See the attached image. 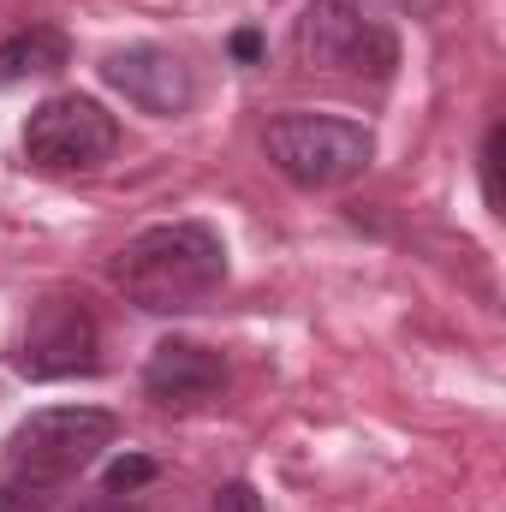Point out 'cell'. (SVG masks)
I'll return each instance as SVG.
<instances>
[{
  "mask_svg": "<svg viewBox=\"0 0 506 512\" xmlns=\"http://www.w3.org/2000/svg\"><path fill=\"white\" fill-rule=\"evenodd\" d=\"M120 417L96 405H48L30 411L0 453V512H54L72 483L114 447Z\"/></svg>",
  "mask_w": 506,
  "mask_h": 512,
  "instance_id": "1",
  "label": "cell"
},
{
  "mask_svg": "<svg viewBox=\"0 0 506 512\" xmlns=\"http://www.w3.org/2000/svg\"><path fill=\"white\" fill-rule=\"evenodd\" d=\"M477 173H483V203L501 215V120L483 131V155H477Z\"/></svg>",
  "mask_w": 506,
  "mask_h": 512,
  "instance_id": "11",
  "label": "cell"
},
{
  "mask_svg": "<svg viewBox=\"0 0 506 512\" xmlns=\"http://www.w3.org/2000/svg\"><path fill=\"white\" fill-rule=\"evenodd\" d=\"M102 78L126 96L131 108L155 114V120H173L197 102V78L191 66L173 54V48H155V42H137V48H114L102 60Z\"/></svg>",
  "mask_w": 506,
  "mask_h": 512,
  "instance_id": "7",
  "label": "cell"
},
{
  "mask_svg": "<svg viewBox=\"0 0 506 512\" xmlns=\"http://www.w3.org/2000/svg\"><path fill=\"white\" fill-rule=\"evenodd\" d=\"M78 512H143L137 501H126V495H96V501H84Z\"/></svg>",
  "mask_w": 506,
  "mask_h": 512,
  "instance_id": "14",
  "label": "cell"
},
{
  "mask_svg": "<svg viewBox=\"0 0 506 512\" xmlns=\"http://www.w3.org/2000/svg\"><path fill=\"white\" fill-rule=\"evenodd\" d=\"M233 54H239L245 66H256V60H262V36H256V30H239V36H233Z\"/></svg>",
  "mask_w": 506,
  "mask_h": 512,
  "instance_id": "13",
  "label": "cell"
},
{
  "mask_svg": "<svg viewBox=\"0 0 506 512\" xmlns=\"http://www.w3.org/2000/svg\"><path fill=\"white\" fill-rule=\"evenodd\" d=\"M120 155V120L96 96H48L24 120V161L42 173H96Z\"/></svg>",
  "mask_w": 506,
  "mask_h": 512,
  "instance_id": "6",
  "label": "cell"
},
{
  "mask_svg": "<svg viewBox=\"0 0 506 512\" xmlns=\"http://www.w3.org/2000/svg\"><path fill=\"white\" fill-rule=\"evenodd\" d=\"M209 512H262V495H256L251 483L239 477V483H221V489H215Z\"/></svg>",
  "mask_w": 506,
  "mask_h": 512,
  "instance_id": "12",
  "label": "cell"
},
{
  "mask_svg": "<svg viewBox=\"0 0 506 512\" xmlns=\"http://www.w3.org/2000/svg\"><path fill=\"white\" fill-rule=\"evenodd\" d=\"M149 483H155V459L126 453V459H114V465H108V477H102V495H137V489H149Z\"/></svg>",
  "mask_w": 506,
  "mask_h": 512,
  "instance_id": "10",
  "label": "cell"
},
{
  "mask_svg": "<svg viewBox=\"0 0 506 512\" xmlns=\"http://www.w3.org/2000/svg\"><path fill=\"white\" fill-rule=\"evenodd\" d=\"M66 66H72V36L60 24H30L0 42V90L24 84V78H54Z\"/></svg>",
  "mask_w": 506,
  "mask_h": 512,
  "instance_id": "9",
  "label": "cell"
},
{
  "mask_svg": "<svg viewBox=\"0 0 506 512\" xmlns=\"http://www.w3.org/2000/svg\"><path fill=\"white\" fill-rule=\"evenodd\" d=\"M262 149L292 185L334 191V185H352L376 161V131L358 120H334V114H280L262 131Z\"/></svg>",
  "mask_w": 506,
  "mask_h": 512,
  "instance_id": "4",
  "label": "cell"
},
{
  "mask_svg": "<svg viewBox=\"0 0 506 512\" xmlns=\"http://www.w3.org/2000/svg\"><path fill=\"white\" fill-rule=\"evenodd\" d=\"M12 370L30 382H66V376H96L102 370V322L78 292H48L12 352Z\"/></svg>",
  "mask_w": 506,
  "mask_h": 512,
  "instance_id": "5",
  "label": "cell"
},
{
  "mask_svg": "<svg viewBox=\"0 0 506 512\" xmlns=\"http://www.w3.org/2000/svg\"><path fill=\"white\" fill-rule=\"evenodd\" d=\"M292 54L316 78L387 84L399 66V36L364 0H304V12L292 24Z\"/></svg>",
  "mask_w": 506,
  "mask_h": 512,
  "instance_id": "3",
  "label": "cell"
},
{
  "mask_svg": "<svg viewBox=\"0 0 506 512\" xmlns=\"http://www.w3.org/2000/svg\"><path fill=\"white\" fill-rule=\"evenodd\" d=\"M233 382L227 358L197 346V340H161L143 364V393L161 405V411H197V405H215Z\"/></svg>",
  "mask_w": 506,
  "mask_h": 512,
  "instance_id": "8",
  "label": "cell"
},
{
  "mask_svg": "<svg viewBox=\"0 0 506 512\" xmlns=\"http://www.w3.org/2000/svg\"><path fill=\"white\" fill-rule=\"evenodd\" d=\"M126 304L149 316H191L227 286V245L209 221H161L126 239V251L108 262Z\"/></svg>",
  "mask_w": 506,
  "mask_h": 512,
  "instance_id": "2",
  "label": "cell"
}]
</instances>
